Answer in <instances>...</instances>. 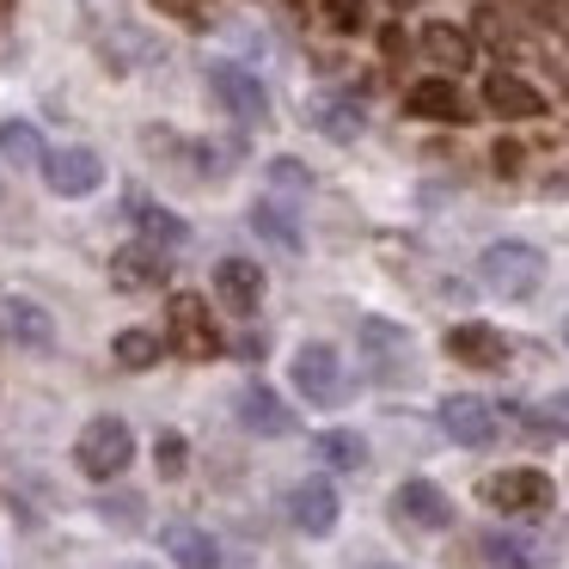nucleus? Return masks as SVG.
I'll list each match as a JSON object with an SVG mask.
<instances>
[{"label":"nucleus","mask_w":569,"mask_h":569,"mask_svg":"<svg viewBox=\"0 0 569 569\" xmlns=\"http://www.w3.org/2000/svg\"><path fill=\"white\" fill-rule=\"evenodd\" d=\"M380 56H405V31H398V26L380 31Z\"/></svg>","instance_id":"nucleus-32"},{"label":"nucleus","mask_w":569,"mask_h":569,"mask_svg":"<svg viewBox=\"0 0 569 569\" xmlns=\"http://www.w3.org/2000/svg\"><path fill=\"white\" fill-rule=\"evenodd\" d=\"M233 410H239V422H246L251 435H263V441H276V435H288V429H295L288 405H282V398H276L263 380H246V386H239Z\"/></svg>","instance_id":"nucleus-11"},{"label":"nucleus","mask_w":569,"mask_h":569,"mask_svg":"<svg viewBox=\"0 0 569 569\" xmlns=\"http://www.w3.org/2000/svg\"><path fill=\"white\" fill-rule=\"evenodd\" d=\"M136 227H141V246H153V251H178L190 239V227L172 209H160V202H136Z\"/></svg>","instance_id":"nucleus-19"},{"label":"nucleus","mask_w":569,"mask_h":569,"mask_svg":"<svg viewBox=\"0 0 569 569\" xmlns=\"http://www.w3.org/2000/svg\"><path fill=\"white\" fill-rule=\"evenodd\" d=\"M422 56H429L435 68H471V38L459 26H422Z\"/></svg>","instance_id":"nucleus-21"},{"label":"nucleus","mask_w":569,"mask_h":569,"mask_svg":"<svg viewBox=\"0 0 569 569\" xmlns=\"http://www.w3.org/2000/svg\"><path fill=\"white\" fill-rule=\"evenodd\" d=\"M209 80H214V99L227 104V117H239L246 129H258L263 117H270V92H263V80L251 74V68H233V62H221Z\"/></svg>","instance_id":"nucleus-8"},{"label":"nucleus","mask_w":569,"mask_h":569,"mask_svg":"<svg viewBox=\"0 0 569 569\" xmlns=\"http://www.w3.org/2000/svg\"><path fill=\"white\" fill-rule=\"evenodd\" d=\"M166 557H172L178 569H221V545H214L197 520H172V527H166Z\"/></svg>","instance_id":"nucleus-18"},{"label":"nucleus","mask_w":569,"mask_h":569,"mask_svg":"<svg viewBox=\"0 0 569 569\" xmlns=\"http://www.w3.org/2000/svg\"><path fill=\"white\" fill-rule=\"evenodd\" d=\"M270 184L276 190H307V166L300 160H270Z\"/></svg>","instance_id":"nucleus-28"},{"label":"nucleus","mask_w":569,"mask_h":569,"mask_svg":"<svg viewBox=\"0 0 569 569\" xmlns=\"http://www.w3.org/2000/svg\"><path fill=\"white\" fill-rule=\"evenodd\" d=\"M0 331L13 337V343H26V349H50L56 343V319L26 295H0Z\"/></svg>","instance_id":"nucleus-12"},{"label":"nucleus","mask_w":569,"mask_h":569,"mask_svg":"<svg viewBox=\"0 0 569 569\" xmlns=\"http://www.w3.org/2000/svg\"><path fill=\"white\" fill-rule=\"evenodd\" d=\"M111 282L123 288V295H141V288H160L166 282V251H153V246H123L111 258Z\"/></svg>","instance_id":"nucleus-16"},{"label":"nucleus","mask_w":569,"mask_h":569,"mask_svg":"<svg viewBox=\"0 0 569 569\" xmlns=\"http://www.w3.org/2000/svg\"><path fill=\"white\" fill-rule=\"evenodd\" d=\"M319 459H325V466H337V471H361V466H368V441L349 435V429H331V435H319Z\"/></svg>","instance_id":"nucleus-25"},{"label":"nucleus","mask_w":569,"mask_h":569,"mask_svg":"<svg viewBox=\"0 0 569 569\" xmlns=\"http://www.w3.org/2000/svg\"><path fill=\"white\" fill-rule=\"evenodd\" d=\"M166 325H172L178 356H190V361H214L227 349L221 325L209 319V307H202L197 295H172V300H166Z\"/></svg>","instance_id":"nucleus-4"},{"label":"nucleus","mask_w":569,"mask_h":569,"mask_svg":"<svg viewBox=\"0 0 569 569\" xmlns=\"http://www.w3.org/2000/svg\"><path fill=\"white\" fill-rule=\"evenodd\" d=\"M0 153H7V160L13 166H43V136L31 123H0Z\"/></svg>","instance_id":"nucleus-26"},{"label":"nucleus","mask_w":569,"mask_h":569,"mask_svg":"<svg viewBox=\"0 0 569 569\" xmlns=\"http://www.w3.org/2000/svg\"><path fill=\"white\" fill-rule=\"evenodd\" d=\"M478 282L490 288L496 300H532L545 282V251L527 246V239H496L478 258Z\"/></svg>","instance_id":"nucleus-1"},{"label":"nucleus","mask_w":569,"mask_h":569,"mask_svg":"<svg viewBox=\"0 0 569 569\" xmlns=\"http://www.w3.org/2000/svg\"><path fill=\"white\" fill-rule=\"evenodd\" d=\"M160 7H172V13H190V0H160Z\"/></svg>","instance_id":"nucleus-33"},{"label":"nucleus","mask_w":569,"mask_h":569,"mask_svg":"<svg viewBox=\"0 0 569 569\" xmlns=\"http://www.w3.org/2000/svg\"><path fill=\"white\" fill-rule=\"evenodd\" d=\"M405 111L422 117V123H466V99H459L453 80H417L405 92Z\"/></svg>","instance_id":"nucleus-15"},{"label":"nucleus","mask_w":569,"mask_h":569,"mask_svg":"<svg viewBox=\"0 0 569 569\" xmlns=\"http://www.w3.org/2000/svg\"><path fill=\"white\" fill-rule=\"evenodd\" d=\"M111 356H117V368L141 373V368H153V361L166 356V337H153V331H117Z\"/></svg>","instance_id":"nucleus-23"},{"label":"nucleus","mask_w":569,"mask_h":569,"mask_svg":"<svg viewBox=\"0 0 569 569\" xmlns=\"http://www.w3.org/2000/svg\"><path fill=\"white\" fill-rule=\"evenodd\" d=\"M478 496L490 508H502V515H545L551 508V478L532 466H515V471H490V478L478 483Z\"/></svg>","instance_id":"nucleus-5"},{"label":"nucleus","mask_w":569,"mask_h":569,"mask_svg":"<svg viewBox=\"0 0 569 569\" xmlns=\"http://www.w3.org/2000/svg\"><path fill=\"white\" fill-rule=\"evenodd\" d=\"M38 172L56 197H92V190L104 184V160L92 148H50Z\"/></svg>","instance_id":"nucleus-6"},{"label":"nucleus","mask_w":569,"mask_h":569,"mask_svg":"<svg viewBox=\"0 0 569 569\" xmlns=\"http://www.w3.org/2000/svg\"><path fill=\"white\" fill-rule=\"evenodd\" d=\"M483 104L496 117H545V92L520 74H490L483 80Z\"/></svg>","instance_id":"nucleus-17"},{"label":"nucleus","mask_w":569,"mask_h":569,"mask_svg":"<svg viewBox=\"0 0 569 569\" xmlns=\"http://www.w3.org/2000/svg\"><path fill=\"white\" fill-rule=\"evenodd\" d=\"M214 295H221L233 312H258V300H263V270H258L251 258H221V263H214Z\"/></svg>","instance_id":"nucleus-14"},{"label":"nucleus","mask_w":569,"mask_h":569,"mask_svg":"<svg viewBox=\"0 0 569 569\" xmlns=\"http://www.w3.org/2000/svg\"><path fill=\"white\" fill-rule=\"evenodd\" d=\"M478 551H483V563H490V569H532V557L520 551L515 539H502V532H483Z\"/></svg>","instance_id":"nucleus-27"},{"label":"nucleus","mask_w":569,"mask_h":569,"mask_svg":"<svg viewBox=\"0 0 569 569\" xmlns=\"http://www.w3.org/2000/svg\"><path fill=\"white\" fill-rule=\"evenodd\" d=\"M251 227H258L270 246H282V251H300V227H295V214L282 209V202H258L251 209Z\"/></svg>","instance_id":"nucleus-24"},{"label":"nucleus","mask_w":569,"mask_h":569,"mask_svg":"<svg viewBox=\"0 0 569 569\" xmlns=\"http://www.w3.org/2000/svg\"><path fill=\"white\" fill-rule=\"evenodd\" d=\"M539 422H551V435H569V392H557L551 405L539 410Z\"/></svg>","instance_id":"nucleus-31"},{"label":"nucleus","mask_w":569,"mask_h":569,"mask_svg":"<svg viewBox=\"0 0 569 569\" xmlns=\"http://www.w3.org/2000/svg\"><path fill=\"white\" fill-rule=\"evenodd\" d=\"M312 123H319V136H331V141H356L361 129H368V117H361L356 99H312Z\"/></svg>","instance_id":"nucleus-20"},{"label":"nucleus","mask_w":569,"mask_h":569,"mask_svg":"<svg viewBox=\"0 0 569 569\" xmlns=\"http://www.w3.org/2000/svg\"><path fill=\"white\" fill-rule=\"evenodd\" d=\"M441 429H447V441H459V447H490L496 441V405L490 398H478V392H453V398H441Z\"/></svg>","instance_id":"nucleus-7"},{"label":"nucleus","mask_w":569,"mask_h":569,"mask_svg":"<svg viewBox=\"0 0 569 569\" xmlns=\"http://www.w3.org/2000/svg\"><path fill=\"white\" fill-rule=\"evenodd\" d=\"M74 459L92 483H111L117 471H129V459H136V435H129L123 417H92L74 441Z\"/></svg>","instance_id":"nucleus-2"},{"label":"nucleus","mask_w":569,"mask_h":569,"mask_svg":"<svg viewBox=\"0 0 569 569\" xmlns=\"http://www.w3.org/2000/svg\"><path fill=\"white\" fill-rule=\"evenodd\" d=\"M288 380H295V392L307 398V405H319V410H337L349 398V373H343V361H337L331 343H307V349H300L295 368H288Z\"/></svg>","instance_id":"nucleus-3"},{"label":"nucleus","mask_w":569,"mask_h":569,"mask_svg":"<svg viewBox=\"0 0 569 569\" xmlns=\"http://www.w3.org/2000/svg\"><path fill=\"white\" fill-rule=\"evenodd\" d=\"M325 19L337 31H361V0H325Z\"/></svg>","instance_id":"nucleus-29"},{"label":"nucleus","mask_w":569,"mask_h":569,"mask_svg":"<svg viewBox=\"0 0 569 569\" xmlns=\"http://www.w3.org/2000/svg\"><path fill=\"white\" fill-rule=\"evenodd\" d=\"M563 343H569V319H563Z\"/></svg>","instance_id":"nucleus-34"},{"label":"nucleus","mask_w":569,"mask_h":569,"mask_svg":"<svg viewBox=\"0 0 569 569\" xmlns=\"http://www.w3.org/2000/svg\"><path fill=\"white\" fill-rule=\"evenodd\" d=\"M361 349H368L373 361H410V337H405V325H392V319H361Z\"/></svg>","instance_id":"nucleus-22"},{"label":"nucleus","mask_w":569,"mask_h":569,"mask_svg":"<svg viewBox=\"0 0 569 569\" xmlns=\"http://www.w3.org/2000/svg\"><path fill=\"white\" fill-rule=\"evenodd\" d=\"M160 471L166 478H184V441L178 435H160Z\"/></svg>","instance_id":"nucleus-30"},{"label":"nucleus","mask_w":569,"mask_h":569,"mask_svg":"<svg viewBox=\"0 0 569 569\" xmlns=\"http://www.w3.org/2000/svg\"><path fill=\"white\" fill-rule=\"evenodd\" d=\"M392 515L405 520V527H417V532H447V527H453V502H447L429 478H405V483H398V490H392Z\"/></svg>","instance_id":"nucleus-9"},{"label":"nucleus","mask_w":569,"mask_h":569,"mask_svg":"<svg viewBox=\"0 0 569 569\" xmlns=\"http://www.w3.org/2000/svg\"><path fill=\"white\" fill-rule=\"evenodd\" d=\"M447 356L466 361V368H502L508 337L496 331V325H453V331H447Z\"/></svg>","instance_id":"nucleus-13"},{"label":"nucleus","mask_w":569,"mask_h":569,"mask_svg":"<svg viewBox=\"0 0 569 569\" xmlns=\"http://www.w3.org/2000/svg\"><path fill=\"white\" fill-rule=\"evenodd\" d=\"M337 515H343V502H337V490L325 478H307L288 490V520H295L307 539H325V532H337Z\"/></svg>","instance_id":"nucleus-10"}]
</instances>
